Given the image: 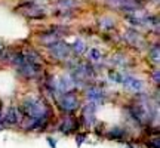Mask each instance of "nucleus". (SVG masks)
I'll return each instance as SVG.
<instances>
[{"label": "nucleus", "instance_id": "nucleus-20", "mask_svg": "<svg viewBox=\"0 0 160 148\" xmlns=\"http://www.w3.org/2000/svg\"><path fill=\"white\" fill-rule=\"evenodd\" d=\"M48 141H49V144H51V147H52V148H57V147H55V141H53L52 138H48Z\"/></svg>", "mask_w": 160, "mask_h": 148}, {"label": "nucleus", "instance_id": "nucleus-6", "mask_svg": "<svg viewBox=\"0 0 160 148\" xmlns=\"http://www.w3.org/2000/svg\"><path fill=\"white\" fill-rule=\"evenodd\" d=\"M77 127H79V121H77L73 116H68V117H65V119L62 120V123H61V126H59V131L67 135V133L74 132Z\"/></svg>", "mask_w": 160, "mask_h": 148}, {"label": "nucleus", "instance_id": "nucleus-11", "mask_svg": "<svg viewBox=\"0 0 160 148\" xmlns=\"http://www.w3.org/2000/svg\"><path fill=\"white\" fill-rule=\"evenodd\" d=\"M89 58H91V61H101V58H102V55H101V52H99V49H97V47H92L91 51H89Z\"/></svg>", "mask_w": 160, "mask_h": 148}, {"label": "nucleus", "instance_id": "nucleus-15", "mask_svg": "<svg viewBox=\"0 0 160 148\" xmlns=\"http://www.w3.org/2000/svg\"><path fill=\"white\" fill-rule=\"evenodd\" d=\"M101 22H102L101 25H102L104 28H113V27H114V21L110 19V18H105V19H102Z\"/></svg>", "mask_w": 160, "mask_h": 148}, {"label": "nucleus", "instance_id": "nucleus-2", "mask_svg": "<svg viewBox=\"0 0 160 148\" xmlns=\"http://www.w3.org/2000/svg\"><path fill=\"white\" fill-rule=\"evenodd\" d=\"M58 105L62 111H67V113H71L74 110L79 108V98L74 92L67 91L62 92V95L58 98Z\"/></svg>", "mask_w": 160, "mask_h": 148}, {"label": "nucleus", "instance_id": "nucleus-16", "mask_svg": "<svg viewBox=\"0 0 160 148\" xmlns=\"http://www.w3.org/2000/svg\"><path fill=\"white\" fill-rule=\"evenodd\" d=\"M148 147H151V148H160V139H159V136H157V138H151V139H150V142H148Z\"/></svg>", "mask_w": 160, "mask_h": 148}, {"label": "nucleus", "instance_id": "nucleus-14", "mask_svg": "<svg viewBox=\"0 0 160 148\" xmlns=\"http://www.w3.org/2000/svg\"><path fill=\"white\" fill-rule=\"evenodd\" d=\"M150 58H153V61L156 64L159 62V46H154L153 47V51L150 52Z\"/></svg>", "mask_w": 160, "mask_h": 148}, {"label": "nucleus", "instance_id": "nucleus-19", "mask_svg": "<svg viewBox=\"0 0 160 148\" xmlns=\"http://www.w3.org/2000/svg\"><path fill=\"white\" fill-rule=\"evenodd\" d=\"M153 79H154L156 83H159V81H160V79H159V71H157V70H156L154 73H153Z\"/></svg>", "mask_w": 160, "mask_h": 148}, {"label": "nucleus", "instance_id": "nucleus-22", "mask_svg": "<svg viewBox=\"0 0 160 148\" xmlns=\"http://www.w3.org/2000/svg\"><path fill=\"white\" fill-rule=\"evenodd\" d=\"M0 51H2V47H0Z\"/></svg>", "mask_w": 160, "mask_h": 148}, {"label": "nucleus", "instance_id": "nucleus-17", "mask_svg": "<svg viewBox=\"0 0 160 148\" xmlns=\"http://www.w3.org/2000/svg\"><path fill=\"white\" fill-rule=\"evenodd\" d=\"M59 5H61V6H65V7H71V6H74V3H73L71 0H64V2H61Z\"/></svg>", "mask_w": 160, "mask_h": 148}, {"label": "nucleus", "instance_id": "nucleus-7", "mask_svg": "<svg viewBox=\"0 0 160 148\" xmlns=\"http://www.w3.org/2000/svg\"><path fill=\"white\" fill-rule=\"evenodd\" d=\"M86 95H88V98L91 99L92 102H101L104 98H105L104 91L101 87H98V86H91L88 89V92H86Z\"/></svg>", "mask_w": 160, "mask_h": 148}, {"label": "nucleus", "instance_id": "nucleus-1", "mask_svg": "<svg viewBox=\"0 0 160 148\" xmlns=\"http://www.w3.org/2000/svg\"><path fill=\"white\" fill-rule=\"evenodd\" d=\"M22 117H31V119H48L49 117V108L43 99L40 98H27L19 107Z\"/></svg>", "mask_w": 160, "mask_h": 148}, {"label": "nucleus", "instance_id": "nucleus-21", "mask_svg": "<svg viewBox=\"0 0 160 148\" xmlns=\"http://www.w3.org/2000/svg\"><path fill=\"white\" fill-rule=\"evenodd\" d=\"M0 111H2V102H0Z\"/></svg>", "mask_w": 160, "mask_h": 148}, {"label": "nucleus", "instance_id": "nucleus-4", "mask_svg": "<svg viewBox=\"0 0 160 148\" xmlns=\"http://www.w3.org/2000/svg\"><path fill=\"white\" fill-rule=\"evenodd\" d=\"M49 49H51V55L53 58H57V59H65L70 53V46L67 45V43L61 42V40L52 43V45L49 46Z\"/></svg>", "mask_w": 160, "mask_h": 148}, {"label": "nucleus", "instance_id": "nucleus-12", "mask_svg": "<svg viewBox=\"0 0 160 148\" xmlns=\"http://www.w3.org/2000/svg\"><path fill=\"white\" fill-rule=\"evenodd\" d=\"M73 49H74L76 53H83L85 52V43L82 40H76L73 43Z\"/></svg>", "mask_w": 160, "mask_h": 148}, {"label": "nucleus", "instance_id": "nucleus-10", "mask_svg": "<svg viewBox=\"0 0 160 148\" xmlns=\"http://www.w3.org/2000/svg\"><path fill=\"white\" fill-rule=\"evenodd\" d=\"M126 135V132L123 129H120V127H114V129H111L108 131V138L110 139H123Z\"/></svg>", "mask_w": 160, "mask_h": 148}, {"label": "nucleus", "instance_id": "nucleus-8", "mask_svg": "<svg viewBox=\"0 0 160 148\" xmlns=\"http://www.w3.org/2000/svg\"><path fill=\"white\" fill-rule=\"evenodd\" d=\"M24 58H25L27 62L34 64V65H37V67H42V65H43V59H42V57H40L36 51H33V49H27V51L24 52Z\"/></svg>", "mask_w": 160, "mask_h": 148}, {"label": "nucleus", "instance_id": "nucleus-9", "mask_svg": "<svg viewBox=\"0 0 160 148\" xmlns=\"http://www.w3.org/2000/svg\"><path fill=\"white\" fill-rule=\"evenodd\" d=\"M122 83H123L126 87H129V89H132V91H135V92L142 89V81L135 79V77H132V76H125L123 80H122Z\"/></svg>", "mask_w": 160, "mask_h": 148}, {"label": "nucleus", "instance_id": "nucleus-18", "mask_svg": "<svg viewBox=\"0 0 160 148\" xmlns=\"http://www.w3.org/2000/svg\"><path fill=\"white\" fill-rule=\"evenodd\" d=\"M85 139H86V135H79V136H77V145H82Z\"/></svg>", "mask_w": 160, "mask_h": 148}, {"label": "nucleus", "instance_id": "nucleus-13", "mask_svg": "<svg viewBox=\"0 0 160 148\" xmlns=\"http://www.w3.org/2000/svg\"><path fill=\"white\" fill-rule=\"evenodd\" d=\"M108 76L113 81H117V83H122V80H123V76H122L120 73H117V71H114V70L108 71Z\"/></svg>", "mask_w": 160, "mask_h": 148}, {"label": "nucleus", "instance_id": "nucleus-3", "mask_svg": "<svg viewBox=\"0 0 160 148\" xmlns=\"http://www.w3.org/2000/svg\"><path fill=\"white\" fill-rule=\"evenodd\" d=\"M0 120H2L3 126H15L22 120V113H21L19 107H9L5 119H0Z\"/></svg>", "mask_w": 160, "mask_h": 148}, {"label": "nucleus", "instance_id": "nucleus-5", "mask_svg": "<svg viewBox=\"0 0 160 148\" xmlns=\"http://www.w3.org/2000/svg\"><path fill=\"white\" fill-rule=\"evenodd\" d=\"M82 121L85 123L86 126H91L93 121H95V104H88L83 107L82 110Z\"/></svg>", "mask_w": 160, "mask_h": 148}]
</instances>
